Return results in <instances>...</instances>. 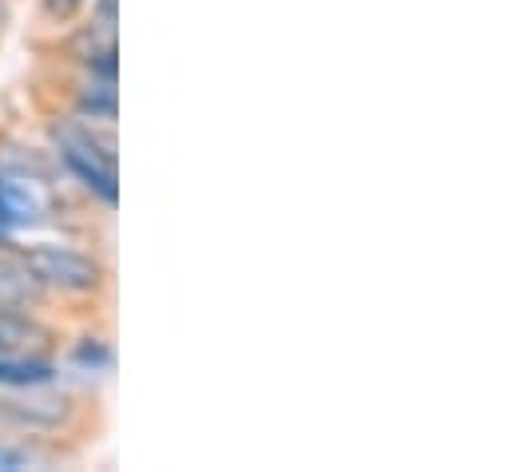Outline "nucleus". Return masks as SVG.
<instances>
[{
  "mask_svg": "<svg viewBox=\"0 0 512 472\" xmlns=\"http://www.w3.org/2000/svg\"><path fill=\"white\" fill-rule=\"evenodd\" d=\"M108 433V405L92 385L64 377L24 389H0V437L24 445L36 465L76 461Z\"/></svg>",
  "mask_w": 512,
  "mask_h": 472,
  "instance_id": "nucleus-1",
  "label": "nucleus"
},
{
  "mask_svg": "<svg viewBox=\"0 0 512 472\" xmlns=\"http://www.w3.org/2000/svg\"><path fill=\"white\" fill-rule=\"evenodd\" d=\"M24 262L52 298V314L64 326L104 322L116 306V266L104 250L72 242H24Z\"/></svg>",
  "mask_w": 512,
  "mask_h": 472,
  "instance_id": "nucleus-2",
  "label": "nucleus"
},
{
  "mask_svg": "<svg viewBox=\"0 0 512 472\" xmlns=\"http://www.w3.org/2000/svg\"><path fill=\"white\" fill-rule=\"evenodd\" d=\"M28 100L32 112H56V116L88 119V123H116L120 119V84L100 80L88 72L56 68V64H32L28 72Z\"/></svg>",
  "mask_w": 512,
  "mask_h": 472,
  "instance_id": "nucleus-3",
  "label": "nucleus"
},
{
  "mask_svg": "<svg viewBox=\"0 0 512 472\" xmlns=\"http://www.w3.org/2000/svg\"><path fill=\"white\" fill-rule=\"evenodd\" d=\"M28 48L36 64H56V68H72V72H88L120 84V32L88 16L56 32H32Z\"/></svg>",
  "mask_w": 512,
  "mask_h": 472,
  "instance_id": "nucleus-4",
  "label": "nucleus"
},
{
  "mask_svg": "<svg viewBox=\"0 0 512 472\" xmlns=\"http://www.w3.org/2000/svg\"><path fill=\"white\" fill-rule=\"evenodd\" d=\"M56 187H60V179L44 183V179L0 171V242H12V235H20V231L48 227V215L56 211L52 207Z\"/></svg>",
  "mask_w": 512,
  "mask_h": 472,
  "instance_id": "nucleus-5",
  "label": "nucleus"
},
{
  "mask_svg": "<svg viewBox=\"0 0 512 472\" xmlns=\"http://www.w3.org/2000/svg\"><path fill=\"white\" fill-rule=\"evenodd\" d=\"M0 306L52 314V298L44 294L40 278L32 274V266L24 262V254H20L16 242H0ZM52 318H56V314H52Z\"/></svg>",
  "mask_w": 512,
  "mask_h": 472,
  "instance_id": "nucleus-6",
  "label": "nucleus"
},
{
  "mask_svg": "<svg viewBox=\"0 0 512 472\" xmlns=\"http://www.w3.org/2000/svg\"><path fill=\"white\" fill-rule=\"evenodd\" d=\"M84 12H88V0H36V32L68 28Z\"/></svg>",
  "mask_w": 512,
  "mask_h": 472,
  "instance_id": "nucleus-7",
  "label": "nucleus"
},
{
  "mask_svg": "<svg viewBox=\"0 0 512 472\" xmlns=\"http://www.w3.org/2000/svg\"><path fill=\"white\" fill-rule=\"evenodd\" d=\"M88 20L104 24V28H116L120 32V0H88Z\"/></svg>",
  "mask_w": 512,
  "mask_h": 472,
  "instance_id": "nucleus-8",
  "label": "nucleus"
},
{
  "mask_svg": "<svg viewBox=\"0 0 512 472\" xmlns=\"http://www.w3.org/2000/svg\"><path fill=\"white\" fill-rule=\"evenodd\" d=\"M12 20H16V8H12V0H0V48H4V36L12 32Z\"/></svg>",
  "mask_w": 512,
  "mask_h": 472,
  "instance_id": "nucleus-9",
  "label": "nucleus"
}]
</instances>
